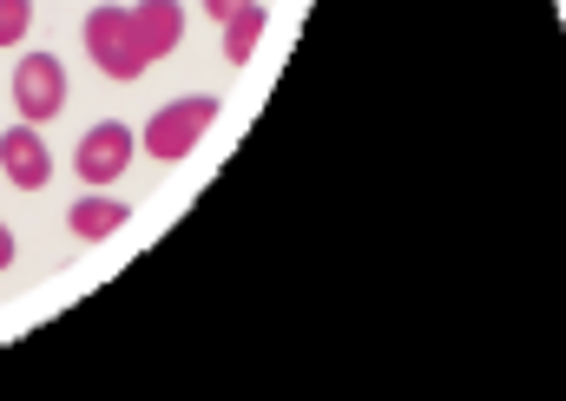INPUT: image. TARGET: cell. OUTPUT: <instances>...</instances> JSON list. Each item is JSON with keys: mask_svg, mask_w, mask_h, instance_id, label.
I'll return each mask as SVG.
<instances>
[{"mask_svg": "<svg viewBox=\"0 0 566 401\" xmlns=\"http://www.w3.org/2000/svg\"><path fill=\"white\" fill-rule=\"evenodd\" d=\"M33 27V0H0V46H20Z\"/></svg>", "mask_w": 566, "mask_h": 401, "instance_id": "cell-9", "label": "cell"}, {"mask_svg": "<svg viewBox=\"0 0 566 401\" xmlns=\"http://www.w3.org/2000/svg\"><path fill=\"white\" fill-rule=\"evenodd\" d=\"M258 40H264V7L251 0L244 13H231V20H224V60H231V66H244V60L258 53Z\"/></svg>", "mask_w": 566, "mask_h": 401, "instance_id": "cell-8", "label": "cell"}, {"mask_svg": "<svg viewBox=\"0 0 566 401\" xmlns=\"http://www.w3.org/2000/svg\"><path fill=\"white\" fill-rule=\"evenodd\" d=\"M133 145H139V138H133V126H119V119H99L93 133L80 138V151H73V171H80V178L99 191V184H113V178L133 165Z\"/></svg>", "mask_w": 566, "mask_h": 401, "instance_id": "cell-4", "label": "cell"}, {"mask_svg": "<svg viewBox=\"0 0 566 401\" xmlns=\"http://www.w3.org/2000/svg\"><path fill=\"white\" fill-rule=\"evenodd\" d=\"M13 106H20L27 126L60 119V106H66V66H60L53 53H27V60L13 66Z\"/></svg>", "mask_w": 566, "mask_h": 401, "instance_id": "cell-3", "label": "cell"}, {"mask_svg": "<svg viewBox=\"0 0 566 401\" xmlns=\"http://www.w3.org/2000/svg\"><path fill=\"white\" fill-rule=\"evenodd\" d=\"M13 264V231H7V224H0V270Z\"/></svg>", "mask_w": 566, "mask_h": 401, "instance_id": "cell-11", "label": "cell"}, {"mask_svg": "<svg viewBox=\"0 0 566 401\" xmlns=\"http://www.w3.org/2000/svg\"><path fill=\"white\" fill-rule=\"evenodd\" d=\"M80 33H86V53H93V66H99L106 80H139L145 66H151L133 7H93Z\"/></svg>", "mask_w": 566, "mask_h": 401, "instance_id": "cell-1", "label": "cell"}, {"mask_svg": "<svg viewBox=\"0 0 566 401\" xmlns=\"http://www.w3.org/2000/svg\"><path fill=\"white\" fill-rule=\"evenodd\" d=\"M0 171L20 184V191H46V178H53V151H46V138L40 126H7L0 133Z\"/></svg>", "mask_w": 566, "mask_h": 401, "instance_id": "cell-5", "label": "cell"}, {"mask_svg": "<svg viewBox=\"0 0 566 401\" xmlns=\"http://www.w3.org/2000/svg\"><path fill=\"white\" fill-rule=\"evenodd\" d=\"M211 119H218V99H205V93L158 106V113H151V126H145V138H139L145 158H158V165H178V158H191V145L211 133Z\"/></svg>", "mask_w": 566, "mask_h": 401, "instance_id": "cell-2", "label": "cell"}, {"mask_svg": "<svg viewBox=\"0 0 566 401\" xmlns=\"http://www.w3.org/2000/svg\"><path fill=\"white\" fill-rule=\"evenodd\" d=\"M133 20H139V40H145L151 60H165V53L185 40V7H178V0H139Z\"/></svg>", "mask_w": 566, "mask_h": 401, "instance_id": "cell-6", "label": "cell"}, {"mask_svg": "<svg viewBox=\"0 0 566 401\" xmlns=\"http://www.w3.org/2000/svg\"><path fill=\"white\" fill-rule=\"evenodd\" d=\"M244 7H251V0H205L211 20H231V13H244Z\"/></svg>", "mask_w": 566, "mask_h": 401, "instance_id": "cell-10", "label": "cell"}, {"mask_svg": "<svg viewBox=\"0 0 566 401\" xmlns=\"http://www.w3.org/2000/svg\"><path fill=\"white\" fill-rule=\"evenodd\" d=\"M126 218H133V211H126V198H99V191H86V198L66 211V224H73V238H80V244H99V238H113Z\"/></svg>", "mask_w": 566, "mask_h": 401, "instance_id": "cell-7", "label": "cell"}]
</instances>
